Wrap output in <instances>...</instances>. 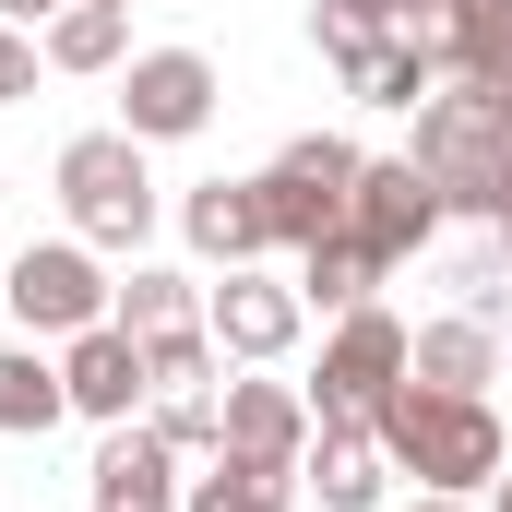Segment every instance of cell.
<instances>
[{"label":"cell","instance_id":"18","mask_svg":"<svg viewBox=\"0 0 512 512\" xmlns=\"http://www.w3.org/2000/svg\"><path fill=\"white\" fill-rule=\"evenodd\" d=\"M48 72H120L131 60V0H72V12H48Z\"/></svg>","mask_w":512,"mask_h":512},{"label":"cell","instance_id":"29","mask_svg":"<svg viewBox=\"0 0 512 512\" xmlns=\"http://www.w3.org/2000/svg\"><path fill=\"white\" fill-rule=\"evenodd\" d=\"M393 512H477V501H453V489H417V501H393Z\"/></svg>","mask_w":512,"mask_h":512},{"label":"cell","instance_id":"1","mask_svg":"<svg viewBox=\"0 0 512 512\" xmlns=\"http://www.w3.org/2000/svg\"><path fill=\"white\" fill-rule=\"evenodd\" d=\"M370 441L393 453V477L453 489V501H477V489L512 465V441H501V417H489V393H429V382H393L382 405H370Z\"/></svg>","mask_w":512,"mask_h":512},{"label":"cell","instance_id":"5","mask_svg":"<svg viewBox=\"0 0 512 512\" xmlns=\"http://www.w3.org/2000/svg\"><path fill=\"white\" fill-rule=\"evenodd\" d=\"M0 322L36 334V346L96 334V322H108V274H96V251H84V239H24L12 274H0Z\"/></svg>","mask_w":512,"mask_h":512},{"label":"cell","instance_id":"11","mask_svg":"<svg viewBox=\"0 0 512 512\" xmlns=\"http://www.w3.org/2000/svg\"><path fill=\"white\" fill-rule=\"evenodd\" d=\"M60 382H72V417H96V429H120L131 405L155 393V370H143V334H120V322H96V334H72V346H60Z\"/></svg>","mask_w":512,"mask_h":512},{"label":"cell","instance_id":"25","mask_svg":"<svg viewBox=\"0 0 512 512\" xmlns=\"http://www.w3.org/2000/svg\"><path fill=\"white\" fill-rule=\"evenodd\" d=\"M358 12H370L382 36H405V48H429V60H441V36H453V0H358Z\"/></svg>","mask_w":512,"mask_h":512},{"label":"cell","instance_id":"31","mask_svg":"<svg viewBox=\"0 0 512 512\" xmlns=\"http://www.w3.org/2000/svg\"><path fill=\"white\" fill-rule=\"evenodd\" d=\"M489 108H501V131H512V84H501V96H489Z\"/></svg>","mask_w":512,"mask_h":512},{"label":"cell","instance_id":"19","mask_svg":"<svg viewBox=\"0 0 512 512\" xmlns=\"http://www.w3.org/2000/svg\"><path fill=\"white\" fill-rule=\"evenodd\" d=\"M441 84H512V0H453V36H441Z\"/></svg>","mask_w":512,"mask_h":512},{"label":"cell","instance_id":"3","mask_svg":"<svg viewBox=\"0 0 512 512\" xmlns=\"http://www.w3.org/2000/svg\"><path fill=\"white\" fill-rule=\"evenodd\" d=\"M429 179H441V215H477L489 227V203H501V167H512V131L489 108V84H441L429 108H417V143H405Z\"/></svg>","mask_w":512,"mask_h":512},{"label":"cell","instance_id":"14","mask_svg":"<svg viewBox=\"0 0 512 512\" xmlns=\"http://www.w3.org/2000/svg\"><path fill=\"white\" fill-rule=\"evenodd\" d=\"M179 239L215 262V274L262 262V251H274V227H262V191H251V179H203V191L179 203Z\"/></svg>","mask_w":512,"mask_h":512},{"label":"cell","instance_id":"13","mask_svg":"<svg viewBox=\"0 0 512 512\" xmlns=\"http://www.w3.org/2000/svg\"><path fill=\"white\" fill-rule=\"evenodd\" d=\"M382 477H393V453L358 429V417H322L310 453H298V489H310L322 512H382Z\"/></svg>","mask_w":512,"mask_h":512},{"label":"cell","instance_id":"28","mask_svg":"<svg viewBox=\"0 0 512 512\" xmlns=\"http://www.w3.org/2000/svg\"><path fill=\"white\" fill-rule=\"evenodd\" d=\"M489 251L512 262V167H501V203H489Z\"/></svg>","mask_w":512,"mask_h":512},{"label":"cell","instance_id":"21","mask_svg":"<svg viewBox=\"0 0 512 512\" xmlns=\"http://www.w3.org/2000/svg\"><path fill=\"white\" fill-rule=\"evenodd\" d=\"M298 298H310V310H370V298H382V262L334 227V239H310V251H298Z\"/></svg>","mask_w":512,"mask_h":512},{"label":"cell","instance_id":"20","mask_svg":"<svg viewBox=\"0 0 512 512\" xmlns=\"http://www.w3.org/2000/svg\"><path fill=\"white\" fill-rule=\"evenodd\" d=\"M108 322L120 334H179V322H203V286L167 274V262H131V286H108Z\"/></svg>","mask_w":512,"mask_h":512},{"label":"cell","instance_id":"4","mask_svg":"<svg viewBox=\"0 0 512 512\" xmlns=\"http://www.w3.org/2000/svg\"><path fill=\"white\" fill-rule=\"evenodd\" d=\"M358 143L346 131H298L274 167H262L251 191H262V227H274V251H310V239H334L346 227V203H358Z\"/></svg>","mask_w":512,"mask_h":512},{"label":"cell","instance_id":"27","mask_svg":"<svg viewBox=\"0 0 512 512\" xmlns=\"http://www.w3.org/2000/svg\"><path fill=\"white\" fill-rule=\"evenodd\" d=\"M48 12H72V0H0V24H24V36H48Z\"/></svg>","mask_w":512,"mask_h":512},{"label":"cell","instance_id":"8","mask_svg":"<svg viewBox=\"0 0 512 512\" xmlns=\"http://www.w3.org/2000/svg\"><path fill=\"white\" fill-rule=\"evenodd\" d=\"M298 322H310V298H298V274H215L203 286V334H215V358L227 370H274L286 346H298Z\"/></svg>","mask_w":512,"mask_h":512},{"label":"cell","instance_id":"10","mask_svg":"<svg viewBox=\"0 0 512 512\" xmlns=\"http://www.w3.org/2000/svg\"><path fill=\"white\" fill-rule=\"evenodd\" d=\"M179 465H191V453H167L143 417H120V429L96 441V465H84V512H179V489H191Z\"/></svg>","mask_w":512,"mask_h":512},{"label":"cell","instance_id":"9","mask_svg":"<svg viewBox=\"0 0 512 512\" xmlns=\"http://www.w3.org/2000/svg\"><path fill=\"white\" fill-rule=\"evenodd\" d=\"M346 239L382 262V274L417 262L429 239H441V179H429L417 155H370V167H358V203H346Z\"/></svg>","mask_w":512,"mask_h":512},{"label":"cell","instance_id":"16","mask_svg":"<svg viewBox=\"0 0 512 512\" xmlns=\"http://www.w3.org/2000/svg\"><path fill=\"white\" fill-rule=\"evenodd\" d=\"M72 417V382H60V346H0V441H48Z\"/></svg>","mask_w":512,"mask_h":512},{"label":"cell","instance_id":"7","mask_svg":"<svg viewBox=\"0 0 512 512\" xmlns=\"http://www.w3.org/2000/svg\"><path fill=\"white\" fill-rule=\"evenodd\" d=\"M405 346H417V334L393 322L382 298H370V310H334V334H322V370L298 382V393H310V417H358V429H370V405L405 382Z\"/></svg>","mask_w":512,"mask_h":512},{"label":"cell","instance_id":"22","mask_svg":"<svg viewBox=\"0 0 512 512\" xmlns=\"http://www.w3.org/2000/svg\"><path fill=\"white\" fill-rule=\"evenodd\" d=\"M143 429H155L167 453H227V405H215V382H179V393H143Z\"/></svg>","mask_w":512,"mask_h":512},{"label":"cell","instance_id":"17","mask_svg":"<svg viewBox=\"0 0 512 512\" xmlns=\"http://www.w3.org/2000/svg\"><path fill=\"white\" fill-rule=\"evenodd\" d=\"M298 501V465H262V453H203V477L179 489V512H286Z\"/></svg>","mask_w":512,"mask_h":512},{"label":"cell","instance_id":"23","mask_svg":"<svg viewBox=\"0 0 512 512\" xmlns=\"http://www.w3.org/2000/svg\"><path fill=\"white\" fill-rule=\"evenodd\" d=\"M310 48H322V72H334V84H358V72H370V48H382V24H370L358 0H310Z\"/></svg>","mask_w":512,"mask_h":512},{"label":"cell","instance_id":"12","mask_svg":"<svg viewBox=\"0 0 512 512\" xmlns=\"http://www.w3.org/2000/svg\"><path fill=\"white\" fill-rule=\"evenodd\" d=\"M215 405H227V453H262V465H298L310 429H322L310 393H298V382H262V370H227Z\"/></svg>","mask_w":512,"mask_h":512},{"label":"cell","instance_id":"15","mask_svg":"<svg viewBox=\"0 0 512 512\" xmlns=\"http://www.w3.org/2000/svg\"><path fill=\"white\" fill-rule=\"evenodd\" d=\"M405 382H429V393H489V382H501V322H477V310H453V322H417V346H405Z\"/></svg>","mask_w":512,"mask_h":512},{"label":"cell","instance_id":"26","mask_svg":"<svg viewBox=\"0 0 512 512\" xmlns=\"http://www.w3.org/2000/svg\"><path fill=\"white\" fill-rule=\"evenodd\" d=\"M36 60H48V48H36L24 24H0V108H24V96H36Z\"/></svg>","mask_w":512,"mask_h":512},{"label":"cell","instance_id":"2","mask_svg":"<svg viewBox=\"0 0 512 512\" xmlns=\"http://www.w3.org/2000/svg\"><path fill=\"white\" fill-rule=\"evenodd\" d=\"M143 155L155 143H131V131H72L60 143V215H72L84 251H143L155 239V167Z\"/></svg>","mask_w":512,"mask_h":512},{"label":"cell","instance_id":"30","mask_svg":"<svg viewBox=\"0 0 512 512\" xmlns=\"http://www.w3.org/2000/svg\"><path fill=\"white\" fill-rule=\"evenodd\" d=\"M489 512H512V465H501V477H489Z\"/></svg>","mask_w":512,"mask_h":512},{"label":"cell","instance_id":"6","mask_svg":"<svg viewBox=\"0 0 512 512\" xmlns=\"http://www.w3.org/2000/svg\"><path fill=\"white\" fill-rule=\"evenodd\" d=\"M227 108V72L203 48H131L120 60V131L131 143H203Z\"/></svg>","mask_w":512,"mask_h":512},{"label":"cell","instance_id":"24","mask_svg":"<svg viewBox=\"0 0 512 512\" xmlns=\"http://www.w3.org/2000/svg\"><path fill=\"white\" fill-rule=\"evenodd\" d=\"M143 370H155V393H179V382H215L227 358H215L203 322H179V334H143Z\"/></svg>","mask_w":512,"mask_h":512}]
</instances>
